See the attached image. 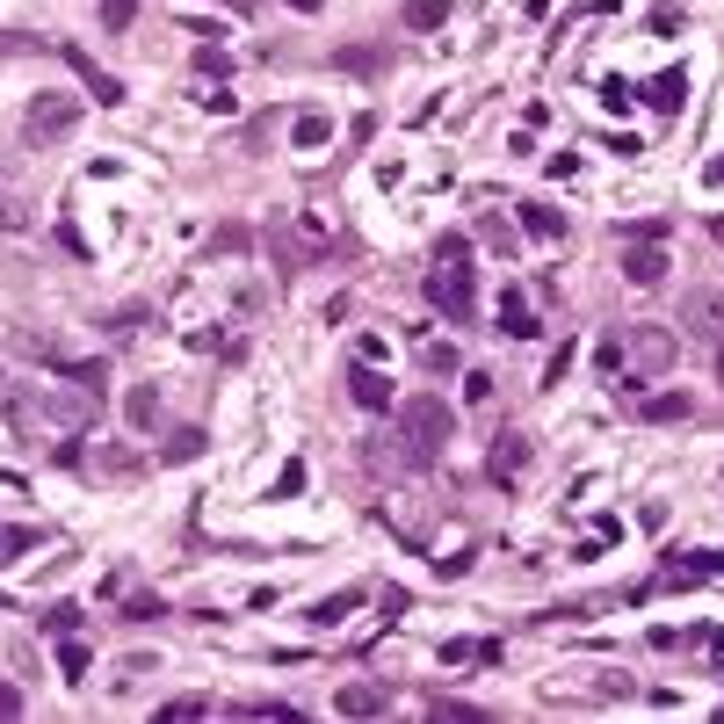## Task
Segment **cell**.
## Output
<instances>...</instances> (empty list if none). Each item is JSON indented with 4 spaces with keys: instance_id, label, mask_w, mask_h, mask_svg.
I'll list each match as a JSON object with an SVG mask.
<instances>
[{
    "instance_id": "cell-3",
    "label": "cell",
    "mask_w": 724,
    "mask_h": 724,
    "mask_svg": "<svg viewBox=\"0 0 724 724\" xmlns=\"http://www.w3.org/2000/svg\"><path fill=\"white\" fill-rule=\"evenodd\" d=\"M73 124H80V95H58V87L51 95H29V109H22V138L29 145H58Z\"/></svg>"
},
{
    "instance_id": "cell-4",
    "label": "cell",
    "mask_w": 724,
    "mask_h": 724,
    "mask_svg": "<svg viewBox=\"0 0 724 724\" xmlns=\"http://www.w3.org/2000/svg\"><path fill=\"white\" fill-rule=\"evenodd\" d=\"M428 297H435V312H442V319H457V326L478 312V283H471V276H457V254H449V261H435Z\"/></svg>"
},
{
    "instance_id": "cell-21",
    "label": "cell",
    "mask_w": 724,
    "mask_h": 724,
    "mask_svg": "<svg viewBox=\"0 0 724 724\" xmlns=\"http://www.w3.org/2000/svg\"><path fill=\"white\" fill-rule=\"evenodd\" d=\"M29 543H37V536H29V529H0V565H8L15 551H29Z\"/></svg>"
},
{
    "instance_id": "cell-1",
    "label": "cell",
    "mask_w": 724,
    "mask_h": 724,
    "mask_svg": "<svg viewBox=\"0 0 724 724\" xmlns=\"http://www.w3.org/2000/svg\"><path fill=\"white\" fill-rule=\"evenodd\" d=\"M8 420L37 457L80 464V428L95 420V399L87 391H8Z\"/></svg>"
},
{
    "instance_id": "cell-18",
    "label": "cell",
    "mask_w": 724,
    "mask_h": 724,
    "mask_svg": "<svg viewBox=\"0 0 724 724\" xmlns=\"http://www.w3.org/2000/svg\"><path fill=\"white\" fill-rule=\"evenodd\" d=\"M268 247H276V261H283V268H305V261H312V247H297L290 232H276V239H268Z\"/></svg>"
},
{
    "instance_id": "cell-8",
    "label": "cell",
    "mask_w": 724,
    "mask_h": 724,
    "mask_svg": "<svg viewBox=\"0 0 724 724\" xmlns=\"http://www.w3.org/2000/svg\"><path fill=\"white\" fill-rule=\"evenodd\" d=\"M681 348H674V334L667 326H638V334H630V362H638V377H652V370H667Z\"/></svg>"
},
{
    "instance_id": "cell-5",
    "label": "cell",
    "mask_w": 724,
    "mask_h": 724,
    "mask_svg": "<svg viewBox=\"0 0 724 724\" xmlns=\"http://www.w3.org/2000/svg\"><path fill=\"white\" fill-rule=\"evenodd\" d=\"M616 406L638 413V420H688V413H696V399H688V391H645L638 377L616 384Z\"/></svg>"
},
{
    "instance_id": "cell-19",
    "label": "cell",
    "mask_w": 724,
    "mask_h": 724,
    "mask_svg": "<svg viewBox=\"0 0 724 724\" xmlns=\"http://www.w3.org/2000/svg\"><path fill=\"white\" fill-rule=\"evenodd\" d=\"M131 420H138V428H153V420H160V399H153V384H145V391H131Z\"/></svg>"
},
{
    "instance_id": "cell-11",
    "label": "cell",
    "mask_w": 724,
    "mask_h": 724,
    "mask_svg": "<svg viewBox=\"0 0 724 724\" xmlns=\"http://www.w3.org/2000/svg\"><path fill=\"white\" fill-rule=\"evenodd\" d=\"M522 232H529V239H565V218H558L551 203H522Z\"/></svg>"
},
{
    "instance_id": "cell-26",
    "label": "cell",
    "mask_w": 724,
    "mask_h": 724,
    "mask_svg": "<svg viewBox=\"0 0 724 724\" xmlns=\"http://www.w3.org/2000/svg\"><path fill=\"white\" fill-rule=\"evenodd\" d=\"M710 181H724V153H717V167H710Z\"/></svg>"
},
{
    "instance_id": "cell-16",
    "label": "cell",
    "mask_w": 724,
    "mask_h": 724,
    "mask_svg": "<svg viewBox=\"0 0 724 724\" xmlns=\"http://www.w3.org/2000/svg\"><path fill=\"white\" fill-rule=\"evenodd\" d=\"M326 131H334V124H326L319 109H305V116H297V124H290V138H297V145H326Z\"/></svg>"
},
{
    "instance_id": "cell-24",
    "label": "cell",
    "mask_w": 724,
    "mask_h": 724,
    "mask_svg": "<svg viewBox=\"0 0 724 724\" xmlns=\"http://www.w3.org/2000/svg\"><path fill=\"white\" fill-rule=\"evenodd\" d=\"M160 717H167V724H174V717H203V696H181V703H167Z\"/></svg>"
},
{
    "instance_id": "cell-2",
    "label": "cell",
    "mask_w": 724,
    "mask_h": 724,
    "mask_svg": "<svg viewBox=\"0 0 724 724\" xmlns=\"http://www.w3.org/2000/svg\"><path fill=\"white\" fill-rule=\"evenodd\" d=\"M449 428H457V413L442 399H406V457L428 464L435 449H449Z\"/></svg>"
},
{
    "instance_id": "cell-6",
    "label": "cell",
    "mask_w": 724,
    "mask_h": 724,
    "mask_svg": "<svg viewBox=\"0 0 724 724\" xmlns=\"http://www.w3.org/2000/svg\"><path fill=\"white\" fill-rule=\"evenodd\" d=\"M58 58H66V66L80 73V87H87V95H95V102H109V109L124 102V80H116V73H102V66H95V58H87L80 44H58Z\"/></svg>"
},
{
    "instance_id": "cell-22",
    "label": "cell",
    "mask_w": 724,
    "mask_h": 724,
    "mask_svg": "<svg viewBox=\"0 0 724 724\" xmlns=\"http://www.w3.org/2000/svg\"><path fill=\"white\" fill-rule=\"evenodd\" d=\"M239 247H254V232H247V225H225V232H218V254H239Z\"/></svg>"
},
{
    "instance_id": "cell-9",
    "label": "cell",
    "mask_w": 724,
    "mask_h": 724,
    "mask_svg": "<svg viewBox=\"0 0 724 724\" xmlns=\"http://www.w3.org/2000/svg\"><path fill=\"white\" fill-rule=\"evenodd\" d=\"M500 334H507V341H529V334H536V312L522 305V290L500 297Z\"/></svg>"
},
{
    "instance_id": "cell-13",
    "label": "cell",
    "mask_w": 724,
    "mask_h": 724,
    "mask_svg": "<svg viewBox=\"0 0 724 724\" xmlns=\"http://www.w3.org/2000/svg\"><path fill=\"white\" fill-rule=\"evenodd\" d=\"M493 471H500V478L529 471V442H522V435H500V457H493Z\"/></svg>"
},
{
    "instance_id": "cell-7",
    "label": "cell",
    "mask_w": 724,
    "mask_h": 724,
    "mask_svg": "<svg viewBox=\"0 0 724 724\" xmlns=\"http://www.w3.org/2000/svg\"><path fill=\"white\" fill-rule=\"evenodd\" d=\"M348 399H355L362 413H384V406H391V377L377 370V362L355 355V362H348Z\"/></svg>"
},
{
    "instance_id": "cell-20",
    "label": "cell",
    "mask_w": 724,
    "mask_h": 724,
    "mask_svg": "<svg viewBox=\"0 0 724 724\" xmlns=\"http://www.w3.org/2000/svg\"><path fill=\"white\" fill-rule=\"evenodd\" d=\"M131 15H138V0H102V22L109 29H131Z\"/></svg>"
},
{
    "instance_id": "cell-14",
    "label": "cell",
    "mask_w": 724,
    "mask_h": 724,
    "mask_svg": "<svg viewBox=\"0 0 724 724\" xmlns=\"http://www.w3.org/2000/svg\"><path fill=\"white\" fill-rule=\"evenodd\" d=\"M449 22V0H406V29H442Z\"/></svg>"
},
{
    "instance_id": "cell-12",
    "label": "cell",
    "mask_w": 724,
    "mask_h": 724,
    "mask_svg": "<svg viewBox=\"0 0 724 724\" xmlns=\"http://www.w3.org/2000/svg\"><path fill=\"white\" fill-rule=\"evenodd\" d=\"M167 464H189V457H203V428H167V449H160Z\"/></svg>"
},
{
    "instance_id": "cell-27",
    "label": "cell",
    "mask_w": 724,
    "mask_h": 724,
    "mask_svg": "<svg viewBox=\"0 0 724 724\" xmlns=\"http://www.w3.org/2000/svg\"><path fill=\"white\" fill-rule=\"evenodd\" d=\"M290 8H305V15H312V8H319V0H290Z\"/></svg>"
},
{
    "instance_id": "cell-28",
    "label": "cell",
    "mask_w": 724,
    "mask_h": 724,
    "mask_svg": "<svg viewBox=\"0 0 724 724\" xmlns=\"http://www.w3.org/2000/svg\"><path fill=\"white\" fill-rule=\"evenodd\" d=\"M0 391H8V384H0Z\"/></svg>"
},
{
    "instance_id": "cell-15",
    "label": "cell",
    "mask_w": 724,
    "mask_h": 724,
    "mask_svg": "<svg viewBox=\"0 0 724 724\" xmlns=\"http://www.w3.org/2000/svg\"><path fill=\"white\" fill-rule=\"evenodd\" d=\"M377 710H384L377 688H341V717H377Z\"/></svg>"
},
{
    "instance_id": "cell-23",
    "label": "cell",
    "mask_w": 724,
    "mask_h": 724,
    "mask_svg": "<svg viewBox=\"0 0 724 724\" xmlns=\"http://www.w3.org/2000/svg\"><path fill=\"white\" fill-rule=\"evenodd\" d=\"M688 319H703V326H724V305H717V297H696V305H688Z\"/></svg>"
},
{
    "instance_id": "cell-25",
    "label": "cell",
    "mask_w": 724,
    "mask_h": 724,
    "mask_svg": "<svg viewBox=\"0 0 724 724\" xmlns=\"http://www.w3.org/2000/svg\"><path fill=\"white\" fill-rule=\"evenodd\" d=\"M0 717H22V688H8V681H0Z\"/></svg>"
},
{
    "instance_id": "cell-10",
    "label": "cell",
    "mask_w": 724,
    "mask_h": 724,
    "mask_svg": "<svg viewBox=\"0 0 724 724\" xmlns=\"http://www.w3.org/2000/svg\"><path fill=\"white\" fill-rule=\"evenodd\" d=\"M623 276H630V283H667V254H659V247H630Z\"/></svg>"
},
{
    "instance_id": "cell-17",
    "label": "cell",
    "mask_w": 724,
    "mask_h": 724,
    "mask_svg": "<svg viewBox=\"0 0 724 724\" xmlns=\"http://www.w3.org/2000/svg\"><path fill=\"white\" fill-rule=\"evenodd\" d=\"M681 87H688L681 73H659V80H652V102H659V109H681Z\"/></svg>"
}]
</instances>
